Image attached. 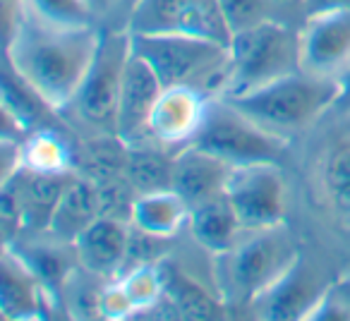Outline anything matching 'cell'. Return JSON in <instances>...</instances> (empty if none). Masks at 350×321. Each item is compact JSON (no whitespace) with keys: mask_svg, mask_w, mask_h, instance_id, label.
<instances>
[{"mask_svg":"<svg viewBox=\"0 0 350 321\" xmlns=\"http://www.w3.org/2000/svg\"><path fill=\"white\" fill-rule=\"evenodd\" d=\"M120 283L135 305L137 316L144 311H154L165 297V273L159 262L135 264L130 271H125V276H120Z\"/></svg>","mask_w":350,"mask_h":321,"instance_id":"obj_24","label":"cell"},{"mask_svg":"<svg viewBox=\"0 0 350 321\" xmlns=\"http://www.w3.org/2000/svg\"><path fill=\"white\" fill-rule=\"evenodd\" d=\"M53 240V238H51ZM63 247H72V245H65L60 240H53L51 245H36V247L27 249H17L22 254L27 264L31 266V271L44 281V285L49 288L51 292H55L53 288H65L72 276V262L65 259Z\"/></svg>","mask_w":350,"mask_h":321,"instance_id":"obj_27","label":"cell"},{"mask_svg":"<svg viewBox=\"0 0 350 321\" xmlns=\"http://www.w3.org/2000/svg\"><path fill=\"white\" fill-rule=\"evenodd\" d=\"M192 144L228 160L230 166H247V163H278L288 139L254 122L228 98L216 96L214 101H209L204 125Z\"/></svg>","mask_w":350,"mask_h":321,"instance_id":"obj_6","label":"cell"},{"mask_svg":"<svg viewBox=\"0 0 350 321\" xmlns=\"http://www.w3.org/2000/svg\"><path fill=\"white\" fill-rule=\"evenodd\" d=\"M226 283L233 300L252 305L300 259L286 225L247 230L230 252L221 254Z\"/></svg>","mask_w":350,"mask_h":321,"instance_id":"obj_5","label":"cell"},{"mask_svg":"<svg viewBox=\"0 0 350 321\" xmlns=\"http://www.w3.org/2000/svg\"><path fill=\"white\" fill-rule=\"evenodd\" d=\"M321 192L336 214L350 219V141L331 146L319 168Z\"/></svg>","mask_w":350,"mask_h":321,"instance_id":"obj_23","label":"cell"},{"mask_svg":"<svg viewBox=\"0 0 350 321\" xmlns=\"http://www.w3.org/2000/svg\"><path fill=\"white\" fill-rule=\"evenodd\" d=\"M25 15L53 27H94L96 8L92 0H25Z\"/></svg>","mask_w":350,"mask_h":321,"instance_id":"obj_25","label":"cell"},{"mask_svg":"<svg viewBox=\"0 0 350 321\" xmlns=\"http://www.w3.org/2000/svg\"><path fill=\"white\" fill-rule=\"evenodd\" d=\"M94 3V8H106V5H113L116 0H92Z\"/></svg>","mask_w":350,"mask_h":321,"instance_id":"obj_34","label":"cell"},{"mask_svg":"<svg viewBox=\"0 0 350 321\" xmlns=\"http://www.w3.org/2000/svg\"><path fill=\"white\" fill-rule=\"evenodd\" d=\"M226 197L233 204L245 230L273 228L286 219L288 187L278 163L233 166L226 185Z\"/></svg>","mask_w":350,"mask_h":321,"instance_id":"obj_8","label":"cell"},{"mask_svg":"<svg viewBox=\"0 0 350 321\" xmlns=\"http://www.w3.org/2000/svg\"><path fill=\"white\" fill-rule=\"evenodd\" d=\"M338 82H340V94H338L336 106H338V103H350V72H345Z\"/></svg>","mask_w":350,"mask_h":321,"instance_id":"obj_32","label":"cell"},{"mask_svg":"<svg viewBox=\"0 0 350 321\" xmlns=\"http://www.w3.org/2000/svg\"><path fill=\"white\" fill-rule=\"evenodd\" d=\"M326 288L319 285L314 271L297 259L264 295L252 302L262 319H307Z\"/></svg>","mask_w":350,"mask_h":321,"instance_id":"obj_15","label":"cell"},{"mask_svg":"<svg viewBox=\"0 0 350 321\" xmlns=\"http://www.w3.org/2000/svg\"><path fill=\"white\" fill-rule=\"evenodd\" d=\"M273 8H291V5H302V0H271Z\"/></svg>","mask_w":350,"mask_h":321,"instance_id":"obj_33","label":"cell"},{"mask_svg":"<svg viewBox=\"0 0 350 321\" xmlns=\"http://www.w3.org/2000/svg\"><path fill=\"white\" fill-rule=\"evenodd\" d=\"M101 31L22 17L5 36L8 65L55 111L72 106L96 55Z\"/></svg>","mask_w":350,"mask_h":321,"instance_id":"obj_1","label":"cell"},{"mask_svg":"<svg viewBox=\"0 0 350 321\" xmlns=\"http://www.w3.org/2000/svg\"><path fill=\"white\" fill-rule=\"evenodd\" d=\"M132 51L151 65L163 87L206 84L211 77L219 79V92L224 87L228 68V46L219 41L200 39L185 34H139L130 31Z\"/></svg>","mask_w":350,"mask_h":321,"instance_id":"obj_4","label":"cell"},{"mask_svg":"<svg viewBox=\"0 0 350 321\" xmlns=\"http://www.w3.org/2000/svg\"><path fill=\"white\" fill-rule=\"evenodd\" d=\"M25 15V0H3V34H10Z\"/></svg>","mask_w":350,"mask_h":321,"instance_id":"obj_31","label":"cell"},{"mask_svg":"<svg viewBox=\"0 0 350 321\" xmlns=\"http://www.w3.org/2000/svg\"><path fill=\"white\" fill-rule=\"evenodd\" d=\"M190 204L173 187L137 195L130 204V221L135 228L156 238L170 240L190 223Z\"/></svg>","mask_w":350,"mask_h":321,"instance_id":"obj_18","label":"cell"},{"mask_svg":"<svg viewBox=\"0 0 350 321\" xmlns=\"http://www.w3.org/2000/svg\"><path fill=\"white\" fill-rule=\"evenodd\" d=\"M216 5L230 36L271 20L269 12L273 8L271 0H216Z\"/></svg>","mask_w":350,"mask_h":321,"instance_id":"obj_28","label":"cell"},{"mask_svg":"<svg viewBox=\"0 0 350 321\" xmlns=\"http://www.w3.org/2000/svg\"><path fill=\"white\" fill-rule=\"evenodd\" d=\"M22 166L46 176H68L72 171V156L63 137L46 127L22 139Z\"/></svg>","mask_w":350,"mask_h":321,"instance_id":"obj_22","label":"cell"},{"mask_svg":"<svg viewBox=\"0 0 350 321\" xmlns=\"http://www.w3.org/2000/svg\"><path fill=\"white\" fill-rule=\"evenodd\" d=\"M209 98L190 84L165 87L149 120V137L163 146H187L204 125Z\"/></svg>","mask_w":350,"mask_h":321,"instance_id":"obj_12","label":"cell"},{"mask_svg":"<svg viewBox=\"0 0 350 321\" xmlns=\"http://www.w3.org/2000/svg\"><path fill=\"white\" fill-rule=\"evenodd\" d=\"M338 94L340 82L297 70L288 77L228 101L269 132L288 139V135L310 127L329 108H334Z\"/></svg>","mask_w":350,"mask_h":321,"instance_id":"obj_2","label":"cell"},{"mask_svg":"<svg viewBox=\"0 0 350 321\" xmlns=\"http://www.w3.org/2000/svg\"><path fill=\"white\" fill-rule=\"evenodd\" d=\"M53 111L55 108L49 106L8 65L5 72H3V127H5V132L15 127V132L27 137L36 130H46Z\"/></svg>","mask_w":350,"mask_h":321,"instance_id":"obj_20","label":"cell"},{"mask_svg":"<svg viewBox=\"0 0 350 321\" xmlns=\"http://www.w3.org/2000/svg\"><path fill=\"white\" fill-rule=\"evenodd\" d=\"M163 82L151 70L144 58L130 51V58L125 63L120 84V98H118L116 113V137L120 144L139 146L149 137V120L159 96L163 94Z\"/></svg>","mask_w":350,"mask_h":321,"instance_id":"obj_11","label":"cell"},{"mask_svg":"<svg viewBox=\"0 0 350 321\" xmlns=\"http://www.w3.org/2000/svg\"><path fill=\"white\" fill-rule=\"evenodd\" d=\"M302 10H305V17L350 10V0H302Z\"/></svg>","mask_w":350,"mask_h":321,"instance_id":"obj_30","label":"cell"},{"mask_svg":"<svg viewBox=\"0 0 350 321\" xmlns=\"http://www.w3.org/2000/svg\"><path fill=\"white\" fill-rule=\"evenodd\" d=\"M125 173L137 195L173 187V158L165 160L151 151L139 149V146L132 149L130 160L125 163Z\"/></svg>","mask_w":350,"mask_h":321,"instance_id":"obj_26","label":"cell"},{"mask_svg":"<svg viewBox=\"0 0 350 321\" xmlns=\"http://www.w3.org/2000/svg\"><path fill=\"white\" fill-rule=\"evenodd\" d=\"M300 70L297 31L276 20H267L230 36L228 68L221 98H235L262 89Z\"/></svg>","mask_w":350,"mask_h":321,"instance_id":"obj_3","label":"cell"},{"mask_svg":"<svg viewBox=\"0 0 350 321\" xmlns=\"http://www.w3.org/2000/svg\"><path fill=\"white\" fill-rule=\"evenodd\" d=\"M187 228H190L192 238H195L206 252L216 254V257L230 252V249L240 242V238L247 233L226 195L219 197V199L206 201V204L197 206V209H192Z\"/></svg>","mask_w":350,"mask_h":321,"instance_id":"obj_19","label":"cell"},{"mask_svg":"<svg viewBox=\"0 0 350 321\" xmlns=\"http://www.w3.org/2000/svg\"><path fill=\"white\" fill-rule=\"evenodd\" d=\"M96 314L103 316V319H130V316H137L135 305L127 297L120 278H116L113 283H108L106 288L98 290Z\"/></svg>","mask_w":350,"mask_h":321,"instance_id":"obj_29","label":"cell"},{"mask_svg":"<svg viewBox=\"0 0 350 321\" xmlns=\"http://www.w3.org/2000/svg\"><path fill=\"white\" fill-rule=\"evenodd\" d=\"M165 305L170 316L178 319H221L226 316V305L209 292L200 281L183 271L165 273Z\"/></svg>","mask_w":350,"mask_h":321,"instance_id":"obj_21","label":"cell"},{"mask_svg":"<svg viewBox=\"0 0 350 321\" xmlns=\"http://www.w3.org/2000/svg\"><path fill=\"white\" fill-rule=\"evenodd\" d=\"M53 292L44 285L17 249L5 245L0 271V311L5 319H46Z\"/></svg>","mask_w":350,"mask_h":321,"instance_id":"obj_13","label":"cell"},{"mask_svg":"<svg viewBox=\"0 0 350 321\" xmlns=\"http://www.w3.org/2000/svg\"><path fill=\"white\" fill-rule=\"evenodd\" d=\"M130 230L120 219L101 216L72 242L75 257L94 276H116L127 264Z\"/></svg>","mask_w":350,"mask_h":321,"instance_id":"obj_16","label":"cell"},{"mask_svg":"<svg viewBox=\"0 0 350 321\" xmlns=\"http://www.w3.org/2000/svg\"><path fill=\"white\" fill-rule=\"evenodd\" d=\"M127 29L139 34L200 36L226 46L230 41L216 0H135Z\"/></svg>","mask_w":350,"mask_h":321,"instance_id":"obj_9","label":"cell"},{"mask_svg":"<svg viewBox=\"0 0 350 321\" xmlns=\"http://www.w3.org/2000/svg\"><path fill=\"white\" fill-rule=\"evenodd\" d=\"M300 70L338 82L350 72V10L305 17L297 29Z\"/></svg>","mask_w":350,"mask_h":321,"instance_id":"obj_10","label":"cell"},{"mask_svg":"<svg viewBox=\"0 0 350 321\" xmlns=\"http://www.w3.org/2000/svg\"><path fill=\"white\" fill-rule=\"evenodd\" d=\"M103 216V197L101 187L84 178H70L51 214L46 233L53 240L72 245L89 225Z\"/></svg>","mask_w":350,"mask_h":321,"instance_id":"obj_17","label":"cell"},{"mask_svg":"<svg viewBox=\"0 0 350 321\" xmlns=\"http://www.w3.org/2000/svg\"><path fill=\"white\" fill-rule=\"evenodd\" d=\"M130 51V29L101 31V41H98L94 63L72 103L87 125L116 135L118 98H120L122 72H125Z\"/></svg>","mask_w":350,"mask_h":321,"instance_id":"obj_7","label":"cell"},{"mask_svg":"<svg viewBox=\"0 0 350 321\" xmlns=\"http://www.w3.org/2000/svg\"><path fill=\"white\" fill-rule=\"evenodd\" d=\"M230 171L233 166L228 160L187 144L180 154L173 156V190L190 204V209H197L226 195Z\"/></svg>","mask_w":350,"mask_h":321,"instance_id":"obj_14","label":"cell"}]
</instances>
